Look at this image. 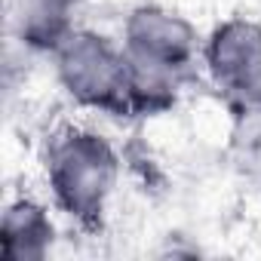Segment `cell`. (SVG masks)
I'll return each mask as SVG.
<instances>
[{"label": "cell", "instance_id": "obj_1", "mask_svg": "<svg viewBox=\"0 0 261 261\" xmlns=\"http://www.w3.org/2000/svg\"><path fill=\"white\" fill-rule=\"evenodd\" d=\"M120 43L133 74L136 114L166 111L200 65L203 53V37L194 22L163 4H139L129 10Z\"/></svg>", "mask_w": 261, "mask_h": 261}, {"label": "cell", "instance_id": "obj_2", "mask_svg": "<svg viewBox=\"0 0 261 261\" xmlns=\"http://www.w3.org/2000/svg\"><path fill=\"white\" fill-rule=\"evenodd\" d=\"M43 181L53 206L77 224H98L120 185V154L105 133L65 123L46 139Z\"/></svg>", "mask_w": 261, "mask_h": 261}, {"label": "cell", "instance_id": "obj_3", "mask_svg": "<svg viewBox=\"0 0 261 261\" xmlns=\"http://www.w3.org/2000/svg\"><path fill=\"white\" fill-rule=\"evenodd\" d=\"M59 89L83 111L126 117L133 108V74L120 40L92 28H74L53 53Z\"/></svg>", "mask_w": 261, "mask_h": 261}, {"label": "cell", "instance_id": "obj_4", "mask_svg": "<svg viewBox=\"0 0 261 261\" xmlns=\"http://www.w3.org/2000/svg\"><path fill=\"white\" fill-rule=\"evenodd\" d=\"M200 65L212 86L233 101L258 105L261 101V22L246 16H230L218 22L203 37Z\"/></svg>", "mask_w": 261, "mask_h": 261}, {"label": "cell", "instance_id": "obj_5", "mask_svg": "<svg viewBox=\"0 0 261 261\" xmlns=\"http://www.w3.org/2000/svg\"><path fill=\"white\" fill-rule=\"evenodd\" d=\"M59 227L46 203L22 194L0 218V261H46L56 249Z\"/></svg>", "mask_w": 261, "mask_h": 261}, {"label": "cell", "instance_id": "obj_6", "mask_svg": "<svg viewBox=\"0 0 261 261\" xmlns=\"http://www.w3.org/2000/svg\"><path fill=\"white\" fill-rule=\"evenodd\" d=\"M83 10V0H19L16 25L19 37L31 49L53 53L77 25V13Z\"/></svg>", "mask_w": 261, "mask_h": 261}, {"label": "cell", "instance_id": "obj_7", "mask_svg": "<svg viewBox=\"0 0 261 261\" xmlns=\"http://www.w3.org/2000/svg\"><path fill=\"white\" fill-rule=\"evenodd\" d=\"M230 160L249 185L261 188V101L237 108L230 129Z\"/></svg>", "mask_w": 261, "mask_h": 261}]
</instances>
